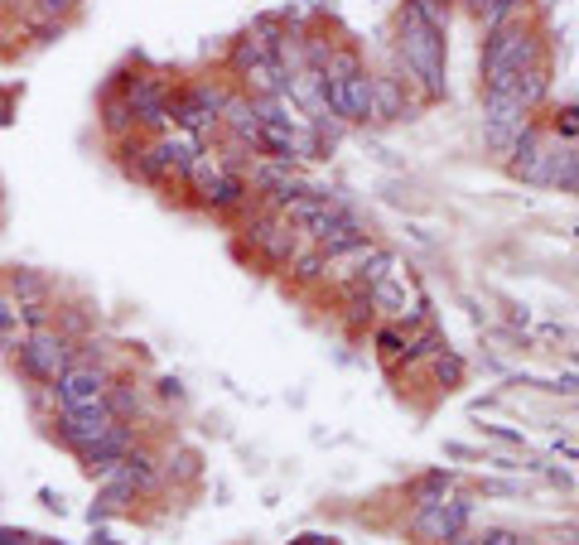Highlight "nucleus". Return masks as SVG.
<instances>
[{"instance_id": "1", "label": "nucleus", "mask_w": 579, "mask_h": 545, "mask_svg": "<svg viewBox=\"0 0 579 545\" xmlns=\"http://www.w3.org/2000/svg\"><path fill=\"white\" fill-rule=\"evenodd\" d=\"M444 25H449V10L435 0H406L396 15V63H401V82H406V92H415V102L449 97Z\"/></svg>"}, {"instance_id": "2", "label": "nucleus", "mask_w": 579, "mask_h": 545, "mask_svg": "<svg viewBox=\"0 0 579 545\" xmlns=\"http://www.w3.org/2000/svg\"><path fill=\"white\" fill-rule=\"evenodd\" d=\"M531 63H546V44H541V34L531 25L507 20V25H497V29H483V54H478L483 78H493V73H522Z\"/></svg>"}, {"instance_id": "3", "label": "nucleus", "mask_w": 579, "mask_h": 545, "mask_svg": "<svg viewBox=\"0 0 579 545\" xmlns=\"http://www.w3.org/2000/svg\"><path fill=\"white\" fill-rule=\"evenodd\" d=\"M15 357H20V372H25L29 382L54 386L73 367V343L58 328H29L25 338H20V353Z\"/></svg>"}, {"instance_id": "4", "label": "nucleus", "mask_w": 579, "mask_h": 545, "mask_svg": "<svg viewBox=\"0 0 579 545\" xmlns=\"http://www.w3.org/2000/svg\"><path fill=\"white\" fill-rule=\"evenodd\" d=\"M469 521H473V497L449 492L435 507H411V536H420L425 545H444L449 536L469 531Z\"/></svg>"}, {"instance_id": "5", "label": "nucleus", "mask_w": 579, "mask_h": 545, "mask_svg": "<svg viewBox=\"0 0 579 545\" xmlns=\"http://www.w3.org/2000/svg\"><path fill=\"white\" fill-rule=\"evenodd\" d=\"M111 382H116V377H111L107 367H97V362H73V367H68L49 391H54V401L63 410H78V406H97V401H107Z\"/></svg>"}, {"instance_id": "6", "label": "nucleus", "mask_w": 579, "mask_h": 545, "mask_svg": "<svg viewBox=\"0 0 579 545\" xmlns=\"http://www.w3.org/2000/svg\"><path fill=\"white\" fill-rule=\"evenodd\" d=\"M546 164H551V131L541 121H526L522 136L512 140V150H507V169L522 184H546Z\"/></svg>"}, {"instance_id": "7", "label": "nucleus", "mask_w": 579, "mask_h": 545, "mask_svg": "<svg viewBox=\"0 0 579 545\" xmlns=\"http://www.w3.org/2000/svg\"><path fill=\"white\" fill-rule=\"evenodd\" d=\"M116 425V415H111V406L107 401H97V406H78V410H63L58 406V415H54V435L73 449V454H83L92 439H102Z\"/></svg>"}, {"instance_id": "8", "label": "nucleus", "mask_w": 579, "mask_h": 545, "mask_svg": "<svg viewBox=\"0 0 579 545\" xmlns=\"http://www.w3.org/2000/svg\"><path fill=\"white\" fill-rule=\"evenodd\" d=\"M121 97L136 111V126H145V131H165L169 126V82L165 78L136 73V78H126Z\"/></svg>"}, {"instance_id": "9", "label": "nucleus", "mask_w": 579, "mask_h": 545, "mask_svg": "<svg viewBox=\"0 0 579 545\" xmlns=\"http://www.w3.org/2000/svg\"><path fill=\"white\" fill-rule=\"evenodd\" d=\"M526 121H531V111L517 97H483V140H488V150L507 155Z\"/></svg>"}, {"instance_id": "10", "label": "nucleus", "mask_w": 579, "mask_h": 545, "mask_svg": "<svg viewBox=\"0 0 579 545\" xmlns=\"http://www.w3.org/2000/svg\"><path fill=\"white\" fill-rule=\"evenodd\" d=\"M131 449H136V430H131L126 420H116V425H111L107 435H102V439H92V444H87V449L78 454V459H83V468L92 473V478H107L111 468L121 464V459L131 454Z\"/></svg>"}, {"instance_id": "11", "label": "nucleus", "mask_w": 579, "mask_h": 545, "mask_svg": "<svg viewBox=\"0 0 579 545\" xmlns=\"http://www.w3.org/2000/svg\"><path fill=\"white\" fill-rule=\"evenodd\" d=\"M372 121H411V97L401 78L372 73Z\"/></svg>"}, {"instance_id": "12", "label": "nucleus", "mask_w": 579, "mask_h": 545, "mask_svg": "<svg viewBox=\"0 0 579 545\" xmlns=\"http://www.w3.org/2000/svg\"><path fill=\"white\" fill-rule=\"evenodd\" d=\"M546 189L579 193V140L551 136V164H546Z\"/></svg>"}, {"instance_id": "13", "label": "nucleus", "mask_w": 579, "mask_h": 545, "mask_svg": "<svg viewBox=\"0 0 579 545\" xmlns=\"http://www.w3.org/2000/svg\"><path fill=\"white\" fill-rule=\"evenodd\" d=\"M507 97H517L526 111H541L546 107V97H551V68H546V63L522 68V73L512 78V92H507Z\"/></svg>"}, {"instance_id": "14", "label": "nucleus", "mask_w": 579, "mask_h": 545, "mask_svg": "<svg viewBox=\"0 0 579 545\" xmlns=\"http://www.w3.org/2000/svg\"><path fill=\"white\" fill-rule=\"evenodd\" d=\"M111 473H121V478H126L140 497H150V492L160 488V464H155V454H145V449H131V454L111 468Z\"/></svg>"}, {"instance_id": "15", "label": "nucleus", "mask_w": 579, "mask_h": 545, "mask_svg": "<svg viewBox=\"0 0 579 545\" xmlns=\"http://www.w3.org/2000/svg\"><path fill=\"white\" fill-rule=\"evenodd\" d=\"M449 492H454V473H449V468H430V473L411 478L406 497H411V507H435V502H444Z\"/></svg>"}, {"instance_id": "16", "label": "nucleus", "mask_w": 579, "mask_h": 545, "mask_svg": "<svg viewBox=\"0 0 579 545\" xmlns=\"http://www.w3.org/2000/svg\"><path fill=\"white\" fill-rule=\"evenodd\" d=\"M372 343H377V357H382L386 372H401V367H406V343H411V333L401 324H377Z\"/></svg>"}, {"instance_id": "17", "label": "nucleus", "mask_w": 579, "mask_h": 545, "mask_svg": "<svg viewBox=\"0 0 579 545\" xmlns=\"http://www.w3.org/2000/svg\"><path fill=\"white\" fill-rule=\"evenodd\" d=\"M102 131H107L111 140L136 131V111H131V102H126L121 92H107V102H102Z\"/></svg>"}, {"instance_id": "18", "label": "nucleus", "mask_w": 579, "mask_h": 545, "mask_svg": "<svg viewBox=\"0 0 579 545\" xmlns=\"http://www.w3.org/2000/svg\"><path fill=\"white\" fill-rule=\"evenodd\" d=\"M261 58H271V49H266V39H261V34L251 29V34H242V39L232 44V54H227V68H232V73L242 78L247 68H256V63H261Z\"/></svg>"}, {"instance_id": "19", "label": "nucleus", "mask_w": 579, "mask_h": 545, "mask_svg": "<svg viewBox=\"0 0 579 545\" xmlns=\"http://www.w3.org/2000/svg\"><path fill=\"white\" fill-rule=\"evenodd\" d=\"M430 377L444 386V391H454V386H464L469 377V367H464V357L454 353V348H440V353L430 357Z\"/></svg>"}, {"instance_id": "20", "label": "nucleus", "mask_w": 579, "mask_h": 545, "mask_svg": "<svg viewBox=\"0 0 579 545\" xmlns=\"http://www.w3.org/2000/svg\"><path fill=\"white\" fill-rule=\"evenodd\" d=\"M10 290H15V304H44L49 300V280L34 271H15L10 275Z\"/></svg>"}, {"instance_id": "21", "label": "nucleus", "mask_w": 579, "mask_h": 545, "mask_svg": "<svg viewBox=\"0 0 579 545\" xmlns=\"http://www.w3.org/2000/svg\"><path fill=\"white\" fill-rule=\"evenodd\" d=\"M107 406H111L116 420H126V415H136V410H140V391H136V386H126V382H111Z\"/></svg>"}, {"instance_id": "22", "label": "nucleus", "mask_w": 579, "mask_h": 545, "mask_svg": "<svg viewBox=\"0 0 579 545\" xmlns=\"http://www.w3.org/2000/svg\"><path fill=\"white\" fill-rule=\"evenodd\" d=\"M25 333V319H20V304L10 295H0V343H20Z\"/></svg>"}, {"instance_id": "23", "label": "nucleus", "mask_w": 579, "mask_h": 545, "mask_svg": "<svg viewBox=\"0 0 579 545\" xmlns=\"http://www.w3.org/2000/svg\"><path fill=\"white\" fill-rule=\"evenodd\" d=\"M526 5H531V0H493V10L483 15V29H497V25H507V20H522Z\"/></svg>"}, {"instance_id": "24", "label": "nucleus", "mask_w": 579, "mask_h": 545, "mask_svg": "<svg viewBox=\"0 0 579 545\" xmlns=\"http://www.w3.org/2000/svg\"><path fill=\"white\" fill-rule=\"evenodd\" d=\"M551 136L555 140H579V107H560V111H555Z\"/></svg>"}, {"instance_id": "25", "label": "nucleus", "mask_w": 579, "mask_h": 545, "mask_svg": "<svg viewBox=\"0 0 579 545\" xmlns=\"http://www.w3.org/2000/svg\"><path fill=\"white\" fill-rule=\"evenodd\" d=\"M473 545H522V536H517L512 526H483V531L473 536Z\"/></svg>"}, {"instance_id": "26", "label": "nucleus", "mask_w": 579, "mask_h": 545, "mask_svg": "<svg viewBox=\"0 0 579 545\" xmlns=\"http://www.w3.org/2000/svg\"><path fill=\"white\" fill-rule=\"evenodd\" d=\"M73 5H78V0H34V10H39L44 20H63Z\"/></svg>"}, {"instance_id": "27", "label": "nucleus", "mask_w": 579, "mask_h": 545, "mask_svg": "<svg viewBox=\"0 0 579 545\" xmlns=\"http://www.w3.org/2000/svg\"><path fill=\"white\" fill-rule=\"evenodd\" d=\"M546 391H555V396H579V372H560Z\"/></svg>"}, {"instance_id": "28", "label": "nucleus", "mask_w": 579, "mask_h": 545, "mask_svg": "<svg viewBox=\"0 0 579 545\" xmlns=\"http://www.w3.org/2000/svg\"><path fill=\"white\" fill-rule=\"evenodd\" d=\"M483 435H493L502 439V444H512V449H526V439L517 435V430H502V425H483Z\"/></svg>"}, {"instance_id": "29", "label": "nucleus", "mask_w": 579, "mask_h": 545, "mask_svg": "<svg viewBox=\"0 0 579 545\" xmlns=\"http://www.w3.org/2000/svg\"><path fill=\"white\" fill-rule=\"evenodd\" d=\"M454 5H459V10H464V15H473V20H478V25H483V15H488V10H493V0H454Z\"/></svg>"}, {"instance_id": "30", "label": "nucleus", "mask_w": 579, "mask_h": 545, "mask_svg": "<svg viewBox=\"0 0 579 545\" xmlns=\"http://www.w3.org/2000/svg\"><path fill=\"white\" fill-rule=\"evenodd\" d=\"M290 545H338V536H329V531H304V536H295Z\"/></svg>"}, {"instance_id": "31", "label": "nucleus", "mask_w": 579, "mask_h": 545, "mask_svg": "<svg viewBox=\"0 0 579 545\" xmlns=\"http://www.w3.org/2000/svg\"><path fill=\"white\" fill-rule=\"evenodd\" d=\"M0 545H39V541L25 536V531H0Z\"/></svg>"}, {"instance_id": "32", "label": "nucleus", "mask_w": 579, "mask_h": 545, "mask_svg": "<svg viewBox=\"0 0 579 545\" xmlns=\"http://www.w3.org/2000/svg\"><path fill=\"white\" fill-rule=\"evenodd\" d=\"M444 545H473V536H469V531H459V536H449Z\"/></svg>"}, {"instance_id": "33", "label": "nucleus", "mask_w": 579, "mask_h": 545, "mask_svg": "<svg viewBox=\"0 0 579 545\" xmlns=\"http://www.w3.org/2000/svg\"><path fill=\"white\" fill-rule=\"evenodd\" d=\"M92 545H111V541H107V536H97V541H92Z\"/></svg>"}, {"instance_id": "34", "label": "nucleus", "mask_w": 579, "mask_h": 545, "mask_svg": "<svg viewBox=\"0 0 579 545\" xmlns=\"http://www.w3.org/2000/svg\"><path fill=\"white\" fill-rule=\"evenodd\" d=\"M435 5H444V10H449V5H454V0H435Z\"/></svg>"}, {"instance_id": "35", "label": "nucleus", "mask_w": 579, "mask_h": 545, "mask_svg": "<svg viewBox=\"0 0 579 545\" xmlns=\"http://www.w3.org/2000/svg\"><path fill=\"white\" fill-rule=\"evenodd\" d=\"M522 545H536V541H526V536H522Z\"/></svg>"}]
</instances>
